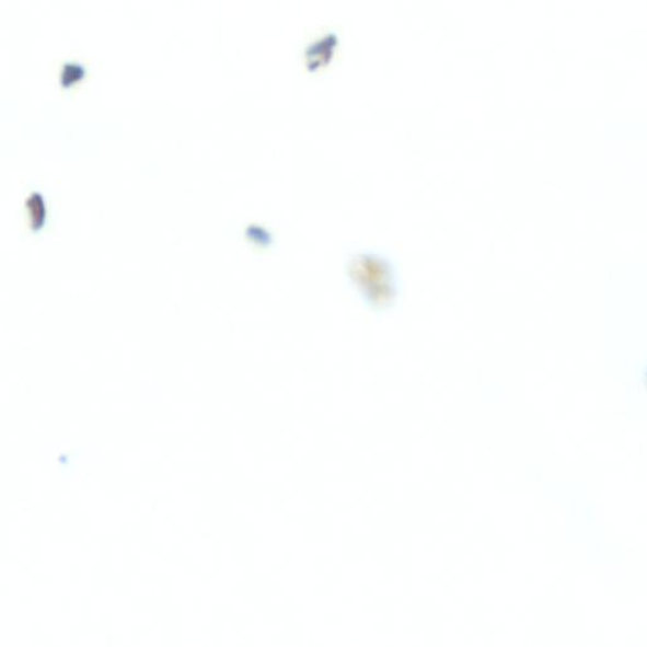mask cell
I'll return each instance as SVG.
<instances>
[{"mask_svg": "<svg viewBox=\"0 0 647 647\" xmlns=\"http://www.w3.org/2000/svg\"><path fill=\"white\" fill-rule=\"evenodd\" d=\"M347 276L368 308L389 310L398 297L396 268L379 252H357L347 261Z\"/></svg>", "mask_w": 647, "mask_h": 647, "instance_id": "cell-1", "label": "cell"}]
</instances>
